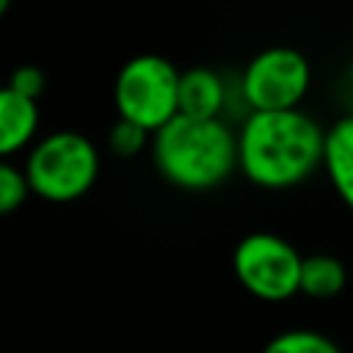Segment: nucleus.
Masks as SVG:
<instances>
[{
	"instance_id": "1",
	"label": "nucleus",
	"mask_w": 353,
	"mask_h": 353,
	"mask_svg": "<svg viewBox=\"0 0 353 353\" xmlns=\"http://www.w3.org/2000/svg\"><path fill=\"white\" fill-rule=\"evenodd\" d=\"M323 135L325 127L301 108L251 110L234 130L237 168L259 188H295L323 165Z\"/></svg>"
},
{
	"instance_id": "2",
	"label": "nucleus",
	"mask_w": 353,
	"mask_h": 353,
	"mask_svg": "<svg viewBox=\"0 0 353 353\" xmlns=\"http://www.w3.org/2000/svg\"><path fill=\"white\" fill-rule=\"evenodd\" d=\"M160 176L182 190H212L237 171V138L226 119L174 116L149 138Z\"/></svg>"
},
{
	"instance_id": "3",
	"label": "nucleus",
	"mask_w": 353,
	"mask_h": 353,
	"mask_svg": "<svg viewBox=\"0 0 353 353\" xmlns=\"http://www.w3.org/2000/svg\"><path fill=\"white\" fill-rule=\"evenodd\" d=\"M22 171L30 193L66 204L85 196L97 182L99 152L88 135L77 130H55L30 143Z\"/></svg>"
},
{
	"instance_id": "4",
	"label": "nucleus",
	"mask_w": 353,
	"mask_h": 353,
	"mask_svg": "<svg viewBox=\"0 0 353 353\" xmlns=\"http://www.w3.org/2000/svg\"><path fill=\"white\" fill-rule=\"evenodd\" d=\"M179 69L154 52L130 58L113 80V105L119 119L143 127L149 135L179 113Z\"/></svg>"
},
{
	"instance_id": "5",
	"label": "nucleus",
	"mask_w": 353,
	"mask_h": 353,
	"mask_svg": "<svg viewBox=\"0 0 353 353\" xmlns=\"http://www.w3.org/2000/svg\"><path fill=\"white\" fill-rule=\"evenodd\" d=\"M309 85H312V66L306 55L287 44H273L259 50L237 77V88L248 113L301 108Z\"/></svg>"
},
{
	"instance_id": "6",
	"label": "nucleus",
	"mask_w": 353,
	"mask_h": 353,
	"mask_svg": "<svg viewBox=\"0 0 353 353\" xmlns=\"http://www.w3.org/2000/svg\"><path fill=\"white\" fill-rule=\"evenodd\" d=\"M298 248L273 232H251L232 251L237 281L262 301H287L298 292L301 279Z\"/></svg>"
},
{
	"instance_id": "7",
	"label": "nucleus",
	"mask_w": 353,
	"mask_h": 353,
	"mask_svg": "<svg viewBox=\"0 0 353 353\" xmlns=\"http://www.w3.org/2000/svg\"><path fill=\"white\" fill-rule=\"evenodd\" d=\"M179 116L190 119H223L232 108V85L212 66H190L179 72L176 91Z\"/></svg>"
},
{
	"instance_id": "8",
	"label": "nucleus",
	"mask_w": 353,
	"mask_h": 353,
	"mask_svg": "<svg viewBox=\"0 0 353 353\" xmlns=\"http://www.w3.org/2000/svg\"><path fill=\"white\" fill-rule=\"evenodd\" d=\"M336 196L353 210V110L342 113L323 135V165Z\"/></svg>"
},
{
	"instance_id": "9",
	"label": "nucleus",
	"mask_w": 353,
	"mask_h": 353,
	"mask_svg": "<svg viewBox=\"0 0 353 353\" xmlns=\"http://www.w3.org/2000/svg\"><path fill=\"white\" fill-rule=\"evenodd\" d=\"M39 132V105L0 85V160L30 149Z\"/></svg>"
},
{
	"instance_id": "10",
	"label": "nucleus",
	"mask_w": 353,
	"mask_h": 353,
	"mask_svg": "<svg viewBox=\"0 0 353 353\" xmlns=\"http://www.w3.org/2000/svg\"><path fill=\"white\" fill-rule=\"evenodd\" d=\"M345 281H347L345 265L334 254H309L301 259L298 292L309 298H334L342 292Z\"/></svg>"
},
{
	"instance_id": "11",
	"label": "nucleus",
	"mask_w": 353,
	"mask_h": 353,
	"mask_svg": "<svg viewBox=\"0 0 353 353\" xmlns=\"http://www.w3.org/2000/svg\"><path fill=\"white\" fill-rule=\"evenodd\" d=\"M262 353H342V347L317 328H287L270 336Z\"/></svg>"
},
{
	"instance_id": "12",
	"label": "nucleus",
	"mask_w": 353,
	"mask_h": 353,
	"mask_svg": "<svg viewBox=\"0 0 353 353\" xmlns=\"http://www.w3.org/2000/svg\"><path fill=\"white\" fill-rule=\"evenodd\" d=\"M28 193L30 188H28L25 171L11 160H0V215L14 212L28 199Z\"/></svg>"
},
{
	"instance_id": "13",
	"label": "nucleus",
	"mask_w": 353,
	"mask_h": 353,
	"mask_svg": "<svg viewBox=\"0 0 353 353\" xmlns=\"http://www.w3.org/2000/svg\"><path fill=\"white\" fill-rule=\"evenodd\" d=\"M149 138L152 135L143 127H138L132 121H124V119H116V124L108 132V146L119 157H135L149 146Z\"/></svg>"
},
{
	"instance_id": "14",
	"label": "nucleus",
	"mask_w": 353,
	"mask_h": 353,
	"mask_svg": "<svg viewBox=\"0 0 353 353\" xmlns=\"http://www.w3.org/2000/svg\"><path fill=\"white\" fill-rule=\"evenodd\" d=\"M6 85H8L14 94H19V97L36 102V99L44 94V88H47V74H44L39 66H33V63H22V66H17V69L11 72V77H8Z\"/></svg>"
},
{
	"instance_id": "15",
	"label": "nucleus",
	"mask_w": 353,
	"mask_h": 353,
	"mask_svg": "<svg viewBox=\"0 0 353 353\" xmlns=\"http://www.w3.org/2000/svg\"><path fill=\"white\" fill-rule=\"evenodd\" d=\"M6 11H8V3H6V0H0V17H3Z\"/></svg>"
}]
</instances>
